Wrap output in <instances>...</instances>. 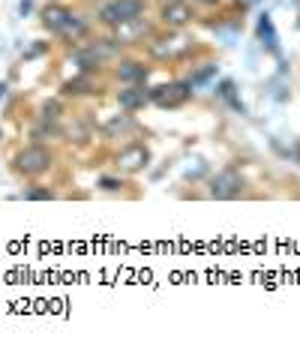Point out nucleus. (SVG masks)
Wrapping results in <instances>:
<instances>
[{
  "instance_id": "nucleus-1",
  "label": "nucleus",
  "mask_w": 300,
  "mask_h": 351,
  "mask_svg": "<svg viewBox=\"0 0 300 351\" xmlns=\"http://www.w3.org/2000/svg\"><path fill=\"white\" fill-rule=\"evenodd\" d=\"M42 27L49 30V34L66 39V43H78L84 34H88V21L82 19V15H75L69 6L63 3H49L42 10Z\"/></svg>"
},
{
  "instance_id": "nucleus-2",
  "label": "nucleus",
  "mask_w": 300,
  "mask_h": 351,
  "mask_svg": "<svg viewBox=\"0 0 300 351\" xmlns=\"http://www.w3.org/2000/svg\"><path fill=\"white\" fill-rule=\"evenodd\" d=\"M54 169V154L45 145H27L12 156V171L21 178H42L45 171Z\"/></svg>"
},
{
  "instance_id": "nucleus-3",
  "label": "nucleus",
  "mask_w": 300,
  "mask_h": 351,
  "mask_svg": "<svg viewBox=\"0 0 300 351\" xmlns=\"http://www.w3.org/2000/svg\"><path fill=\"white\" fill-rule=\"evenodd\" d=\"M145 12H147V0H102L97 10V19H99V25L114 30Z\"/></svg>"
},
{
  "instance_id": "nucleus-4",
  "label": "nucleus",
  "mask_w": 300,
  "mask_h": 351,
  "mask_svg": "<svg viewBox=\"0 0 300 351\" xmlns=\"http://www.w3.org/2000/svg\"><path fill=\"white\" fill-rule=\"evenodd\" d=\"M192 97V84L189 82H168L160 87H147V99L160 108H180Z\"/></svg>"
},
{
  "instance_id": "nucleus-5",
  "label": "nucleus",
  "mask_w": 300,
  "mask_h": 351,
  "mask_svg": "<svg viewBox=\"0 0 300 351\" xmlns=\"http://www.w3.org/2000/svg\"><path fill=\"white\" fill-rule=\"evenodd\" d=\"M192 49H195V39L180 36V34H168L150 43V54L156 60H184L186 54H192Z\"/></svg>"
},
{
  "instance_id": "nucleus-6",
  "label": "nucleus",
  "mask_w": 300,
  "mask_h": 351,
  "mask_svg": "<svg viewBox=\"0 0 300 351\" xmlns=\"http://www.w3.org/2000/svg\"><path fill=\"white\" fill-rule=\"evenodd\" d=\"M243 189H247V180L238 169H223L219 174H213L210 180V195L219 198V202H232V198H240Z\"/></svg>"
},
{
  "instance_id": "nucleus-7",
  "label": "nucleus",
  "mask_w": 300,
  "mask_h": 351,
  "mask_svg": "<svg viewBox=\"0 0 300 351\" xmlns=\"http://www.w3.org/2000/svg\"><path fill=\"white\" fill-rule=\"evenodd\" d=\"M114 165H117V171H123V174H138V171H145L147 165H150V147L147 145H126L121 154L114 156Z\"/></svg>"
},
{
  "instance_id": "nucleus-8",
  "label": "nucleus",
  "mask_w": 300,
  "mask_h": 351,
  "mask_svg": "<svg viewBox=\"0 0 300 351\" xmlns=\"http://www.w3.org/2000/svg\"><path fill=\"white\" fill-rule=\"evenodd\" d=\"M192 19H195V6L186 3V0H165L160 10V21H162V27H168V30L186 27Z\"/></svg>"
},
{
  "instance_id": "nucleus-9",
  "label": "nucleus",
  "mask_w": 300,
  "mask_h": 351,
  "mask_svg": "<svg viewBox=\"0 0 300 351\" xmlns=\"http://www.w3.org/2000/svg\"><path fill=\"white\" fill-rule=\"evenodd\" d=\"M150 36H153V27H150V21H145V15H138V19L114 27V39L121 45H141Z\"/></svg>"
},
{
  "instance_id": "nucleus-10",
  "label": "nucleus",
  "mask_w": 300,
  "mask_h": 351,
  "mask_svg": "<svg viewBox=\"0 0 300 351\" xmlns=\"http://www.w3.org/2000/svg\"><path fill=\"white\" fill-rule=\"evenodd\" d=\"M93 93H102L99 84H97V75L90 73H78L75 78H69V82L60 84V97L63 99H78V97H93Z\"/></svg>"
},
{
  "instance_id": "nucleus-11",
  "label": "nucleus",
  "mask_w": 300,
  "mask_h": 351,
  "mask_svg": "<svg viewBox=\"0 0 300 351\" xmlns=\"http://www.w3.org/2000/svg\"><path fill=\"white\" fill-rule=\"evenodd\" d=\"M114 75H117V82H123V84H145L150 78V66L141 60H121Z\"/></svg>"
},
{
  "instance_id": "nucleus-12",
  "label": "nucleus",
  "mask_w": 300,
  "mask_h": 351,
  "mask_svg": "<svg viewBox=\"0 0 300 351\" xmlns=\"http://www.w3.org/2000/svg\"><path fill=\"white\" fill-rule=\"evenodd\" d=\"M147 87L145 84H126L123 90H117V106H121L123 111H141L147 106Z\"/></svg>"
},
{
  "instance_id": "nucleus-13",
  "label": "nucleus",
  "mask_w": 300,
  "mask_h": 351,
  "mask_svg": "<svg viewBox=\"0 0 300 351\" xmlns=\"http://www.w3.org/2000/svg\"><path fill=\"white\" fill-rule=\"evenodd\" d=\"M34 141L36 145H45V141H54V138H60L63 135V130H60V123L58 121H42V117H39V123L34 126Z\"/></svg>"
},
{
  "instance_id": "nucleus-14",
  "label": "nucleus",
  "mask_w": 300,
  "mask_h": 351,
  "mask_svg": "<svg viewBox=\"0 0 300 351\" xmlns=\"http://www.w3.org/2000/svg\"><path fill=\"white\" fill-rule=\"evenodd\" d=\"M258 39L267 45V51H273V54H279V39H276V30H273V21H271V15H262L258 19Z\"/></svg>"
},
{
  "instance_id": "nucleus-15",
  "label": "nucleus",
  "mask_w": 300,
  "mask_h": 351,
  "mask_svg": "<svg viewBox=\"0 0 300 351\" xmlns=\"http://www.w3.org/2000/svg\"><path fill=\"white\" fill-rule=\"evenodd\" d=\"M216 73H219V66H216V63H201V66L195 69V73H189L186 82L192 84V87H204V84L210 82V78H216Z\"/></svg>"
},
{
  "instance_id": "nucleus-16",
  "label": "nucleus",
  "mask_w": 300,
  "mask_h": 351,
  "mask_svg": "<svg viewBox=\"0 0 300 351\" xmlns=\"http://www.w3.org/2000/svg\"><path fill=\"white\" fill-rule=\"evenodd\" d=\"M234 90H238V87H234L232 78H225V82H219V87H216V93H219V97H223V99H225V102H228V106H232L234 111H240V114H243V111H247V108H243V102H240L238 97H234Z\"/></svg>"
},
{
  "instance_id": "nucleus-17",
  "label": "nucleus",
  "mask_w": 300,
  "mask_h": 351,
  "mask_svg": "<svg viewBox=\"0 0 300 351\" xmlns=\"http://www.w3.org/2000/svg\"><path fill=\"white\" fill-rule=\"evenodd\" d=\"M58 195L54 189H49V186H27L25 193H21V198L25 202H51V198Z\"/></svg>"
},
{
  "instance_id": "nucleus-18",
  "label": "nucleus",
  "mask_w": 300,
  "mask_h": 351,
  "mask_svg": "<svg viewBox=\"0 0 300 351\" xmlns=\"http://www.w3.org/2000/svg\"><path fill=\"white\" fill-rule=\"evenodd\" d=\"M126 130H136V123H132V117H129V114H121V117H114V121H108V123H105V132L112 135V138H114L117 132L123 135Z\"/></svg>"
},
{
  "instance_id": "nucleus-19",
  "label": "nucleus",
  "mask_w": 300,
  "mask_h": 351,
  "mask_svg": "<svg viewBox=\"0 0 300 351\" xmlns=\"http://www.w3.org/2000/svg\"><path fill=\"white\" fill-rule=\"evenodd\" d=\"M60 114H63L60 99H49V102H42V108H39V117H42V121H60Z\"/></svg>"
},
{
  "instance_id": "nucleus-20",
  "label": "nucleus",
  "mask_w": 300,
  "mask_h": 351,
  "mask_svg": "<svg viewBox=\"0 0 300 351\" xmlns=\"http://www.w3.org/2000/svg\"><path fill=\"white\" fill-rule=\"evenodd\" d=\"M97 186L102 189V193H117V189H123V180L121 178H108V174H105V178L97 180Z\"/></svg>"
},
{
  "instance_id": "nucleus-21",
  "label": "nucleus",
  "mask_w": 300,
  "mask_h": 351,
  "mask_svg": "<svg viewBox=\"0 0 300 351\" xmlns=\"http://www.w3.org/2000/svg\"><path fill=\"white\" fill-rule=\"evenodd\" d=\"M30 12H34V0H21V3H18V15H21V19H27Z\"/></svg>"
},
{
  "instance_id": "nucleus-22",
  "label": "nucleus",
  "mask_w": 300,
  "mask_h": 351,
  "mask_svg": "<svg viewBox=\"0 0 300 351\" xmlns=\"http://www.w3.org/2000/svg\"><path fill=\"white\" fill-rule=\"evenodd\" d=\"M6 90H10V84L0 82V99H6Z\"/></svg>"
},
{
  "instance_id": "nucleus-23",
  "label": "nucleus",
  "mask_w": 300,
  "mask_h": 351,
  "mask_svg": "<svg viewBox=\"0 0 300 351\" xmlns=\"http://www.w3.org/2000/svg\"><path fill=\"white\" fill-rule=\"evenodd\" d=\"M192 3H204V6H210V3H216V0H192Z\"/></svg>"
},
{
  "instance_id": "nucleus-24",
  "label": "nucleus",
  "mask_w": 300,
  "mask_h": 351,
  "mask_svg": "<svg viewBox=\"0 0 300 351\" xmlns=\"http://www.w3.org/2000/svg\"><path fill=\"white\" fill-rule=\"evenodd\" d=\"M295 159H297V162H300V147H297V154H295Z\"/></svg>"
},
{
  "instance_id": "nucleus-25",
  "label": "nucleus",
  "mask_w": 300,
  "mask_h": 351,
  "mask_svg": "<svg viewBox=\"0 0 300 351\" xmlns=\"http://www.w3.org/2000/svg\"><path fill=\"white\" fill-rule=\"evenodd\" d=\"M0 135H3V130H0Z\"/></svg>"
},
{
  "instance_id": "nucleus-26",
  "label": "nucleus",
  "mask_w": 300,
  "mask_h": 351,
  "mask_svg": "<svg viewBox=\"0 0 300 351\" xmlns=\"http://www.w3.org/2000/svg\"><path fill=\"white\" fill-rule=\"evenodd\" d=\"M162 3H165V0H162Z\"/></svg>"
}]
</instances>
